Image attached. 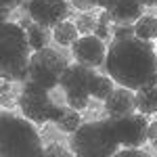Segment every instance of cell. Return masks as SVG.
Here are the masks:
<instances>
[{
	"instance_id": "25",
	"label": "cell",
	"mask_w": 157,
	"mask_h": 157,
	"mask_svg": "<svg viewBox=\"0 0 157 157\" xmlns=\"http://www.w3.org/2000/svg\"><path fill=\"white\" fill-rule=\"evenodd\" d=\"M149 143L157 151V121H151L149 124Z\"/></svg>"
},
{
	"instance_id": "4",
	"label": "cell",
	"mask_w": 157,
	"mask_h": 157,
	"mask_svg": "<svg viewBox=\"0 0 157 157\" xmlns=\"http://www.w3.org/2000/svg\"><path fill=\"white\" fill-rule=\"evenodd\" d=\"M0 153L2 157H15V155H44L40 134L34 128L32 120L19 117L11 111H2L0 117Z\"/></svg>"
},
{
	"instance_id": "6",
	"label": "cell",
	"mask_w": 157,
	"mask_h": 157,
	"mask_svg": "<svg viewBox=\"0 0 157 157\" xmlns=\"http://www.w3.org/2000/svg\"><path fill=\"white\" fill-rule=\"evenodd\" d=\"M67 59L55 48H42L34 50L32 59H29V80L36 84L44 86L52 90L55 86L61 84V75L67 69Z\"/></svg>"
},
{
	"instance_id": "26",
	"label": "cell",
	"mask_w": 157,
	"mask_h": 157,
	"mask_svg": "<svg viewBox=\"0 0 157 157\" xmlns=\"http://www.w3.org/2000/svg\"><path fill=\"white\" fill-rule=\"evenodd\" d=\"M9 80H4V84H2V105L4 107H9L11 105V97H9Z\"/></svg>"
},
{
	"instance_id": "18",
	"label": "cell",
	"mask_w": 157,
	"mask_h": 157,
	"mask_svg": "<svg viewBox=\"0 0 157 157\" xmlns=\"http://www.w3.org/2000/svg\"><path fill=\"white\" fill-rule=\"evenodd\" d=\"M113 92V78L111 75H97L94 80V86H92V97L97 101H105Z\"/></svg>"
},
{
	"instance_id": "20",
	"label": "cell",
	"mask_w": 157,
	"mask_h": 157,
	"mask_svg": "<svg viewBox=\"0 0 157 157\" xmlns=\"http://www.w3.org/2000/svg\"><path fill=\"white\" fill-rule=\"evenodd\" d=\"M111 36H113V40L132 38V36H136V29H134V25H120V23H115V25H113V29H111Z\"/></svg>"
},
{
	"instance_id": "15",
	"label": "cell",
	"mask_w": 157,
	"mask_h": 157,
	"mask_svg": "<svg viewBox=\"0 0 157 157\" xmlns=\"http://www.w3.org/2000/svg\"><path fill=\"white\" fill-rule=\"evenodd\" d=\"M78 25H75V21H61L59 25H55L52 27V38H55V42L57 44H61V46H71L73 42L78 40Z\"/></svg>"
},
{
	"instance_id": "1",
	"label": "cell",
	"mask_w": 157,
	"mask_h": 157,
	"mask_svg": "<svg viewBox=\"0 0 157 157\" xmlns=\"http://www.w3.org/2000/svg\"><path fill=\"white\" fill-rule=\"evenodd\" d=\"M105 71L113 82L132 90L157 84V52L151 40L138 36L113 40L107 48Z\"/></svg>"
},
{
	"instance_id": "23",
	"label": "cell",
	"mask_w": 157,
	"mask_h": 157,
	"mask_svg": "<svg viewBox=\"0 0 157 157\" xmlns=\"http://www.w3.org/2000/svg\"><path fill=\"white\" fill-rule=\"evenodd\" d=\"M69 151H71V149H65V147L52 143V145H48L46 149H44V155H63L65 157V155H69Z\"/></svg>"
},
{
	"instance_id": "19",
	"label": "cell",
	"mask_w": 157,
	"mask_h": 157,
	"mask_svg": "<svg viewBox=\"0 0 157 157\" xmlns=\"http://www.w3.org/2000/svg\"><path fill=\"white\" fill-rule=\"evenodd\" d=\"M75 25H78V32H80V36H86V34H94L97 19H94L90 13H80V15H78V19H75Z\"/></svg>"
},
{
	"instance_id": "11",
	"label": "cell",
	"mask_w": 157,
	"mask_h": 157,
	"mask_svg": "<svg viewBox=\"0 0 157 157\" xmlns=\"http://www.w3.org/2000/svg\"><path fill=\"white\" fill-rule=\"evenodd\" d=\"M105 11L111 15L113 23L132 25L143 17V4L140 0H109Z\"/></svg>"
},
{
	"instance_id": "9",
	"label": "cell",
	"mask_w": 157,
	"mask_h": 157,
	"mask_svg": "<svg viewBox=\"0 0 157 157\" xmlns=\"http://www.w3.org/2000/svg\"><path fill=\"white\" fill-rule=\"evenodd\" d=\"M27 15L44 27H55L61 21H67L73 15L67 0H27L25 2Z\"/></svg>"
},
{
	"instance_id": "12",
	"label": "cell",
	"mask_w": 157,
	"mask_h": 157,
	"mask_svg": "<svg viewBox=\"0 0 157 157\" xmlns=\"http://www.w3.org/2000/svg\"><path fill=\"white\" fill-rule=\"evenodd\" d=\"M105 111L107 115H128L136 111V94L132 88L117 86L113 88V92L105 98Z\"/></svg>"
},
{
	"instance_id": "8",
	"label": "cell",
	"mask_w": 157,
	"mask_h": 157,
	"mask_svg": "<svg viewBox=\"0 0 157 157\" xmlns=\"http://www.w3.org/2000/svg\"><path fill=\"white\" fill-rule=\"evenodd\" d=\"M97 80V69L84 65V63H73L67 65V69L61 75V88L65 97H92V86Z\"/></svg>"
},
{
	"instance_id": "3",
	"label": "cell",
	"mask_w": 157,
	"mask_h": 157,
	"mask_svg": "<svg viewBox=\"0 0 157 157\" xmlns=\"http://www.w3.org/2000/svg\"><path fill=\"white\" fill-rule=\"evenodd\" d=\"M120 136L111 117L82 124L69 136L71 153L82 157H109L120 153Z\"/></svg>"
},
{
	"instance_id": "29",
	"label": "cell",
	"mask_w": 157,
	"mask_h": 157,
	"mask_svg": "<svg viewBox=\"0 0 157 157\" xmlns=\"http://www.w3.org/2000/svg\"><path fill=\"white\" fill-rule=\"evenodd\" d=\"M107 2H109V0H94V4H97L98 9H105V6H107Z\"/></svg>"
},
{
	"instance_id": "21",
	"label": "cell",
	"mask_w": 157,
	"mask_h": 157,
	"mask_svg": "<svg viewBox=\"0 0 157 157\" xmlns=\"http://www.w3.org/2000/svg\"><path fill=\"white\" fill-rule=\"evenodd\" d=\"M67 98V105L73 109H78V111H84L88 107V98L90 97H65Z\"/></svg>"
},
{
	"instance_id": "7",
	"label": "cell",
	"mask_w": 157,
	"mask_h": 157,
	"mask_svg": "<svg viewBox=\"0 0 157 157\" xmlns=\"http://www.w3.org/2000/svg\"><path fill=\"white\" fill-rule=\"evenodd\" d=\"M120 136L121 147H140L149 140V115L145 113H128V115H109Z\"/></svg>"
},
{
	"instance_id": "16",
	"label": "cell",
	"mask_w": 157,
	"mask_h": 157,
	"mask_svg": "<svg viewBox=\"0 0 157 157\" xmlns=\"http://www.w3.org/2000/svg\"><path fill=\"white\" fill-rule=\"evenodd\" d=\"M57 130L59 132H65V134H73L80 126H82V117H80V111L73 107H67L63 109V113H61V117L57 121Z\"/></svg>"
},
{
	"instance_id": "27",
	"label": "cell",
	"mask_w": 157,
	"mask_h": 157,
	"mask_svg": "<svg viewBox=\"0 0 157 157\" xmlns=\"http://www.w3.org/2000/svg\"><path fill=\"white\" fill-rule=\"evenodd\" d=\"M0 2H2V9H11L13 11V9H17L23 0H0Z\"/></svg>"
},
{
	"instance_id": "13",
	"label": "cell",
	"mask_w": 157,
	"mask_h": 157,
	"mask_svg": "<svg viewBox=\"0 0 157 157\" xmlns=\"http://www.w3.org/2000/svg\"><path fill=\"white\" fill-rule=\"evenodd\" d=\"M19 25L25 29L32 50H42V48H46V46H48V27L36 23L32 17H29V19H27V17L19 19Z\"/></svg>"
},
{
	"instance_id": "2",
	"label": "cell",
	"mask_w": 157,
	"mask_h": 157,
	"mask_svg": "<svg viewBox=\"0 0 157 157\" xmlns=\"http://www.w3.org/2000/svg\"><path fill=\"white\" fill-rule=\"evenodd\" d=\"M29 40L25 29L13 21H2L0 25V73L9 82L29 80Z\"/></svg>"
},
{
	"instance_id": "22",
	"label": "cell",
	"mask_w": 157,
	"mask_h": 157,
	"mask_svg": "<svg viewBox=\"0 0 157 157\" xmlns=\"http://www.w3.org/2000/svg\"><path fill=\"white\" fill-rule=\"evenodd\" d=\"M71 2V6L75 9V11H80V13H88V11H92L97 4H94V0H69Z\"/></svg>"
},
{
	"instance_id": "14",
	"label": "cell",
	"mask_w": 157,
	"mask_h": 157,
	"mask_svg": "<svg viewBox=\"0 0 157 157\" xmlns=\"http://www.w3.org/2000/svg\"><path fill=\"white\" fill-rule=\"evenodd\" d=\"M136 111L145 115L157 113V84L143 86L136 90Z\"/></svg>"
},
{
	"instance_id": "5",
	"label": "cell",
	"mask_w": 157,
	"mask_h": 157,
	"mask_svg": "<svg viewBox=\"0 0 157 157\" xmlns=\"http://www.w3.org/2000/svg\"><path fill=\"white\" fill-rule=\"evenodd\" d=\"M19 109L27 120L36 121V124H46V121H57L63 113L65 107H59L52 103L48 88L36 84L32 80L23 82V88L19 92Z\"/></svg>"
},
{
	"instance_id": "17",
	"label": "cell",
	"mask_w": 157,
	"mask_h": 157,
	"mask_svg": "<svg viewBox=\"0 0 157 157\" xmlns=\"http://www.w3.org/2000/svg\"><path fill=\"white\" fill-rule=\"evenodd\" d=\"M134 29H136V36L143 38V40H155L157 38V17H153V15H143L134 23Z\"/></svg>"
},
{
	"instance_id": "28",
	"label": "cell",
	"mask_w": 157,
	"mask_h": 157,
	"mask_svg": "<svg viewBox=\"0 0 157 157\" xmlns=\"http://www.w3.org/2000/svg\"><path fill=\"white\" fill-rule=\"evenodd\" d=\"M143 6H157V0H140Z\"/></svg>"
},
{
	"instance_id": "24",
	"label": "cell",
	"mask_w": 157,
	"mask_h": 157,
	"mask_svg": "<svg viewBox=\"0 0 157 157\" xmlns=\"http://www.w3.org/2000/svg\"><path fill=\"white\" fill-rule=\"evenodd\" d=\"M94 34H97V36L101 38V40H107V38L111 36V29H109V25H105V23H98V21H97Z\"/></svg>"
},
{
	"instance_id": "10",
	"label": "cell",
	"mask_w": 157,
	"mask_h": 157,
	"mask_svg": "<svg viewBox=\"0 0 157 157\" xmlns=\"http://www.w3.org/2000/svg\"><path fill=\"white\" fill-rule=\"evenodd\" d=\"M71 55L78 63H84L90 67H103L105 69V59H107V48L105 42L97 34H86L80 36L71 44Z\"/></svg>"
}]
</instances>
